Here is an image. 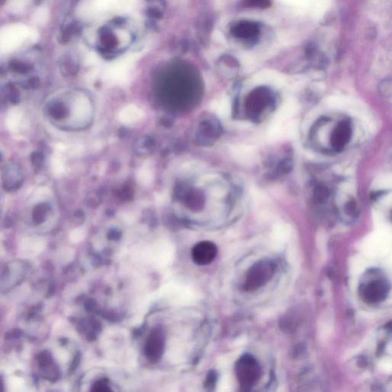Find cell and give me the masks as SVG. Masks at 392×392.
<instances>
[{"label":"cell","mask_w":392,"mask_h":392,"mask_svg":"<svg viewBox=\"0 0 392 392\" xmlns=\"http://www.w3.org/2000/svg\"><path fill=\"white\" fill-rule=\"evenodd\" d=\"M285 76L272 70H263L254 77V82L256 85H271L281 88L284 85Z\"/></svg>","instance_id":"52a82bcc"},{"label":"cell","mask_w":392,"mask_h":392,"mask_svg":"<svg viewBox=\"0 0 392 392\" xmlns=\"http://www.w3.org/2000/svg\"><path fill=\"white\" fill-rule=\"evenodd\" d=\"M217 247L211 241H204L198 243L192 251V256L195 263L198 265L209 264L217 255Z\"/></svg>","instance_id":"277c9868"},{"label":"cell","mask_w":392,"mask_h":392,"mask_svg":"<svg viewBox=\"0 0 392 392\" xmlns=\"http://www.w3.org/2000/svg\"><path fill=\"white\" fill-rule=\"evenodd\" d=\"M211 109L220 118L225 119L230 116L232 106L228 97H222L215 100L211 104Z\"/></svg>","instance_id":"30bf717a"},{"label":"cell","mask_w":392,"mask_h":392,"mask_svg":"<svg viewBox=\"0 0 392 392\" xmlns=\"http://www.w3.org/2000/svg\"><path fill=\"white\" fill-rule=\"evenodd\" d=\"M47 112L50 117L55 120L64 118L68 114L66 105L63 102L55 100L51 102L47 107Z\"/></svg>","instance_id":"7c38bea8"},{"label":"cell","mask_w":392,"mask_h":392,"mask_svg":"<svg viewBox=\"0 0 392 392\" xmlns=\"http://www.w3.org/2000/svg\"><path fill=\"white\" fill-rule=\"evenodd\" d=\"M275 264L269 260L260 261L252 266L244 282V289L254 291L264 286L271 280L275 271Z\"/></svg>","instance_id":"7a4b0ae2"},{"label":"cell","mask_w":392,"mask_h":392,"mask_svg":"<svg viewBox=\"0 0 392 392\" xmlns=\"http://www.w3.org/2000/svg\"><path fill=\"white\" fill-rule=\"evenodd\" d=\"M385 204H387V205H392V194L389 195V196H387L386 198H385Z\"/></svg>","instance_id":"603a6c76"},{"label":"cell","mask_w":392,"mask_h":392,"mask_svg":"<svg viewBox=\"0 0 392 392\" xmlns=\"http://www.w3.org/2000/svg\"><path fill=\"white\" fill-rule=\"evenodd\" d=\"M49 211V206L47 204H41L36 206L33 212L34 222L35 224H41L44 222Z\"/></svg>","instance_id":"5bb4252c"},{"label":"cell","mask_w":392,"mask_h":392,"mask_svg":"<svg viewBox=\"0 0 392 392\" xmlns=\"http://www.w3.org/2000/svg\"><path fill=\"white\" fill-rule=\"evenodd\" d=\"M216 381V373L213 371L210 372L209 375H208L207 378H206L205 384H204V388H206L208 391H212L215 388Z\"/></svg>","instance_id":"ac0fdd59"},{"label":"cell","mask_w":392,"mask_h":392,"mask_svg":"<svg viewBox=\"0 0 392 392\" xmlns=\"http://www.w3.org/2000/svg\"><path fill=\"white\" fill-rule=\"evenodd\" d=\"M63 66H61L63 69H66L67 67H68V74H74L75 72V70L77 71L78 66H77V63H75L74 59H73L71 56H68L67 58H64L63 61Z\"/></svg>","instance_id":"e0dca14e"},{"label":"cell","mask_w":392,"mask_h":392,"mask_svg":"<svg viewBox=\"0 0 392 392\" xmlns=\"http://www.w3.org/2000/svg\"><path fill=\"white\" fill-rule=\"evenodd\" d=\"M3 178V185L8 191H14L19 188L23 180V173L19 166L15 163L6 166Z\"/></svg>","instance_id":"8992f818"},{"label":"cell","mask_w":392,"mask_h":392,"mask_svg":"<svg viewBox=\"0 0 392 392\" xmlns=\"http://www.w3.org/2000/svg\"><path fill=\"white\" fill-rule=\"evenodd\" d=\"M3 94L4 97H6V100L10 102L11 104L16 105V104L19 102V93H18V90L16 89V88L12 84H7L3 88Z\"/></svg>","instance_id":"4fadbf2b"},{"label":"cell","mask_w":392,"mask_h":392,"mask_svg":"<svg viewBox=\"0 0 392 392\" xmlns=\"http://www.w3.org/2000/svg\"><path fill=\"white\" fill-rule=\"evenodd\" d=\"M213 36L214 38L216 39V41H218L219 43H221V42L224 41V36H223V35L221 33V32H215V33L213 34Z\"/></svg>","instance_id":"7402d4cb"},{"label":"cell","mask_w":392,"mask_h":392,"mask_svg":"<svg viewBox=\"0 0 392 392\" xmlns=\"http://www.w3.org/2000/svg\"><path fill=\"white\" fill-rule=\"evenodd\" d=\"M40 85L39 79L37 77H32L29 78L27 81L25 83L24 88H28V89H35V88H38Z\"/></svg>","instance_id":"d6986e66"},{"label":"cell","mask_w":392,"mask_h":392,"mask_svg":"<svg viewBox=\"0 0 392 392\" xmlns=\"http://www.w3.org/2000/svg\"><path fill=\"white\" fill-rule=\"evenodd\" d=\"M391 263H392V258H391Z\"/></svg>","instance_id":"cb8c5ba5"},{"label":"cell","mask_w":392,"mask_h":392,"mask_svg":"<svg viewBox=\"0 0 392 392\" xmlns=\"http://www.w3.org/2000/svg\"><path fill=\"white\" fill-rule=\"evenodd\" d=\"M30 159L35 168H40L44 163L45 155L42 152H34L31 155Z\"/></svg>","instance_id":"2e32d148"},{"label":"cell","mask_w":392,"mask_h":392,"mask_svg":"<svg viewBox=\"0 0 392 392\" xmlns=\"http://www.w3.org/2000/svg\"><path fill=\"white\" fill-rule=\"evenodd\" d=\"M163 336L161 332L156 330L149 339L148 348H147L149 356L155 359H159L163 351Z\"/></svg>","instance_id":"9c48e42d"},{"label":"cell","mask_w":392,"mask_h":392,"mask_svg":"<svg viewBox=\"0 0 392 392\" xmlns=\"http://www.w3.org/2000/svg\"><path fill=\"white\" fill-rule=\"evenodd\" d=\"M153 146H154V142L150 136H142L135 141L133 143V150L139 156H144L151 152Z\"/></svg>","instance_id":"8fae6325"},{"label":"cell","mask_w":392,"mask_h":392,"mask_svg":"<svg viewBox=\"0 0 392 392\" xmlns=\"http://www.w3.org/2000/svg\"><path fill=\"white\" fill-rule=\"evenodd\" d=\"M9 68L14 72L21 74H27L32 69V66L30 64L23 61H19V60L11 61L9 63Z\"/></svg>","instance_id":"9a60e30c"},{"label":"cell","mask_w":392,"mask_h":392,"mask_svg":"<svg viewBox=\"0 0 392 392\" xmlns=\"http://www.w3.org/2000/svg\"><path fill=\"white\" fill-rule=\"evenodd\" d=\"M235 372L240 383L246 388L255 385L261 376L259 365L251 355H244L237 362Z\"/></svg>","instance_id":"3957f363"},{"label":"cell","mask_w":392,"mask_h":392,"mask_svg":"<svg viewBox=\"0 0 392 392\" xmlns=\"http://www.w3.org/2000/svg\"><path fill=\"white\" fill-rule=\"evenodd\" d=\"M391 247V231L380 228L367 237L362 244V250L369 258H379L386 255Z\"/></svg>","instance_id":"6da1fadb"},{"label":"cell","mask_w":392,"mask_h":392,"mask_svg":"<svg viewBox=\"0 0 392 392\" xmlns=\"http://www.w3.org/2000/svg\"><path fill=\"white\" fill-rule=\"evenodd\" d=\"M297 105L294 99H289L285 101V103L280 107V109L277 112L272 123L275 125H283L284 122L287 121L297 112Z\"/></svg>","instance_id":"ba28073f"},{"label":"cell","mask_w":392,"mask_h":392,"mask_svg":"<svg viewBox=\"0 0 392 392\" xmlns=\"http://www.w3.org/2000/svg\"><path fill=\"white\" fill-rule=\"evenodd\" d=\"M381 368L385 373H392V362L385 361L381 364Z\"/></svg>","instance_id":"ffe728a7"},{"label":"cell","mask_w":392,"mask_h":392,"mask_svg":"<svg viewBox=\"0 0 392 392\" xmlns=\"http://www.w3.org/2000/svg\"><path fill=\"white\" fill-rule=\"evenodd\" d=\"M353 134V128L348 120H342L335 128L332 135V144L336 150H342L348 143Z\"/></svg>","instance_id":"5b68a950"},{"label":"cell","mask_w":392,"mask_h":392,"mask_svg":"<svg viewBox=\"0 0 392 392\" xmlns=\"http://www.w3.org/2000/svg\"><path fill=\"white\" fill-rule=\"evenodd\" d=\"M119 136L121 138H127L131 136V131L128 128H121L119 131Z\"/></svg>","instance_id":"44dd1931"}]
</instances>
